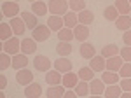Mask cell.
I'll return each mask as SVG.
<instances>
[{
  "instance_id": "603a6c76",
  "label": "cell",
  "mask_w": 131,
  "mask_h": 98,
  "mask_svg": "<svg viewBox=\"0 0 131 98\" xmlns=\"http://www.w3.org/2000/svg\"><path fill=\"white\" fill-rule=\"evenodd\" d=\"M63 19H65V26L67 28H75L77 25H79V12H73V11H68L65 16H63Z\"/></svg>"
},
{
  "instance_id": "30bf717a",
  "label": "cell",
  "mask_w": 131,
  "mask_h": 98,
  "mask_svg": "<svg viewBox=\"0 0 131 98\" xmlns=\"http://www.w3.org/2000/svg\"><path fill=\"white\" fill-rule=\"evenodd\" d=\"M21 53L30 56V54H35L37 53V40H33L31 37H25L21 39Z\"/></svg>"
},
{
  "instance_id": "e575fe53",
  "label": "cell",
  "mask_w": 131,
  "mask_h": 98,
  "mask_svg": "<svg viewBox=\"0 0 131 98\" xmlns=\"http://www.w3.org/2000/svg\"><path fill=\"white\" fill-rule=\"evenodd\" d=\"M56 51H58V56H67L72 53V42H58L56 46Z\"/></svg>"
},
{
  "instance_id": "8fae6325",
  "label": "cell",
  "mask_w": 131,
  "mask_h": 98,
  "mask_svg": "<svg viewBox=\"0 0 131 98\" xmlns=\"http://www.w3.org/2000/svg\"><path fill=\"white\" fill-rule=\"evenodd\" d=\"M46 25L49 26L51 32H60L61 28H65V19H63V16H54V14H49V18L46 21Z\"/></svg>"
},
{
  "instance_id": "4dcf8cb0",
  "label": "cell",
  "mask_w": 131,
  "mask_h": 98,
  "mask_svg": "<svg viewBox=\"0 0 131 98\" xmlns=\"http://www.w3.org/2000/svg\"><path fill=\"white\" fill-rule=\"evenodd\" d=\"M119 16H121V14H119V11H117L115 5H107V7L103 9V18L107 21H115Z\"/></svg>"
},
{
  "instance_id": "74e56055",
  "label": "cell",
  "mask_w": 131,
  "mask_h": 98,
  "mask_svg": "<svg viewBox=\"0 0 131 98\" xmlns=\"http://www.w3.org/2000/svg\"><path fill=\"white\" fill-rule=\"evenodd\" d=\"M119 75H121V79L131 77V63L124 61V65H122V67H121V70H119Z\"/></svg>"
},
{
  "instance_id": "1f68e13d",
  "label": "cell",
  "mask_w": 131,
  "mask_h": 98,
  "mask_svg": "<svg viewBox=\"0 0 131 98\" xmlns=\"http://www.w3.org/2000/svg\"><path fill=\"white\" fill-rule=\"evenodd\" d=\"M73 91L77 93V96L88 98V96L91 95V91H89V82H86V81H79V84L73 88Z\"/></svg>"
},
{
  "instance_id": "f35d334b",
  "label": "cell",
  "mask_w": 131,
  "mask_h": 98,
  "mask_svg": "<svg viewBox=\"0 0 131 98\" xmlns=\"http://www.w3.org/2000/svg\"><path fill=\"white\" fill-rule=\"evenodd\" d=\"M119 56H121L124 61L131 63V47H129V46H124V47L119 51Z\"/></svg>"
},
{
  "instance_id": "6da1fadb",
  "label": "cell",
  "mask_w": 131,
  "mask_h": 98,
  "mask_svg": "<svg viewBox=\"0 0 131 98\" xmlns=\"http://www.w3.org/2000/svg\"><path fill=\"white\" fill-rule=\"evenodd\" d=\"M47 5H49V14L54 16H65L70 11L68 0H47Z\"/></svg>"
},
{
  "instance_id": "816d5d0a",
  "label": "cell",
  "mask_w": 131,
  "mask_h": 98,
  "mask_svg": "<svg viewBox=\"0 0 131 98\" xmlns=\"http://www.w3.org/2000/svg\"><path fill=\"white\" fill-rule=\"evenodd\" d=\"M129 16H131V14H129Z\"/></svg>"
},
{
  "instance_id": "d6a6232c",
  "label": "cell",
  "mask_w": 131,
  "mask_h": 98,
  "mask_svg": "<svg viewBox=\"0 0 131 98\" xmlns=\"http://www.w3.org/2000/svg\"><path fill=\"white\" fill-rule=\"evenodd\" d=\"M77 74H79V79H81V81H86V82L93 81V79H94V75H96V72L91 68L89 65H88V67H82Z\"/></svg>"
},
{
  "instance_id": "7c38bea8",
  "label": "cell",
  "mask_w": 131,
  "mask_h": 98,
  "mask_svg": "<svg viewBox=\"0 0 131 98\" xmlns=\"http://www.w3.org/2000/svg\"><path fill=\"white\" fill-rule=\"evenodd\" d=\"M9 25L10 28H12V32H14V35L16 37H21V35H25V32H26V25H25V21L21 19L19 16L18 18H12V19H9Z\"/></svg>"
},
{
  "instance_id": "ffe728a7",
  "label": "cell",
  "mask_w": 131,
  "mask_h": 98,
  "mask_svg": "<svg viewBox=\"0 0 131 98\" xmlns=\"http://www.w3.org/2000/svg\"><path fill=\"white\" fill-rule=\"evenodd\" d=\"M12 68L16 70V72L18 70H23V68H28V56L23 54V53L12 56Z\"/></svg>"
},
{
  "instance_id": "bcb514c9",
  "label": "cell",
  "mask_w": 131,
  "mask_h": 98,
  "mask_svg": "<svg viewBox=\"0 0 131 98\" xmlns=\"http://www.w3.org/2000/svg\"><path fill=\"white\" fill-rule=\"evenodd\" d=\"M0 98H5V91H0Z\"/></svg>"
},
{
  "instance_id": "7402d4cb",
  "label": "cell",
  "mask_w": 131,
  "mask_h": 98,
  "mask_svg": "<svg viewBox=\"0 0 131 98\" xmlns=\"http://www.w3.org/2000/svg\"><path fill=\"white\" fill-rule=\"evenodd\" d=\"M73 35H75V40H79V42H86L88 37H89V26H86V25H77L75 28H73Z\"/></svg>"
},
{
  "instance_id": "d4e9b609",
  "label": "cell",
  "mask_w": 131,
  "mask_h": 98,
  "mask_svg": "<svg viewBox=\"0 0 131 98\" xmlns=\"http://www.w3.org/2000/svg\"><path fill=\"white\" fill-rule=\"evenodd\" d=\"M121 95H122L121 84H108L107 89H105V93H103L105 98H121Z\"/></svg>"
},
{
  "instance_id": "d6986e66",
  "label": "cell",
  "mask_w": 131,
  "mask_h": 98,
  "mask_svg": "<svg viewBox=\"0 0 131 98\" xmlns=\"http://www.w3.org/2000/svg\"><path fill=\"white\" fill-rule=\"evenodd\" d=\"M79 81H81V79H79V74H75V72H68V74L63 75V82H61V84H63L67 89H73L77 84H79Z\"/></svg>"
},
{
  "instance_id": "7bdbcfd3",
  "label": "cell",
  "mask_w": 131,
  "mask_h": 98,
  "mask_svg": "<svg viewBox=\"0 0 131 98\" xmlns=\"http://www.w3.org/2000/svg\"><path fill=\"white\" fill-rule=\"evenodd\" d=\"M63 98H79V96H77V93H75L73 89H67V91H65V96H63Z\"/></svg>"
},
{
  "instance_id": "f546056e",
  "label": "cell",
  "mask_w": 131,
  "mask_h": 98,
  "mask_svg": "<svg viewBox=\"0 0 131 98\" xmlns=\"http://www.w3.org/2000/svg\"><path fill=\"white\" fill-rule=\"evenodd\" d=\"M117 11H119V14L121 16H129L131 14V4L129 0H115V4H114Z\"/></svg>"
},
{
  "instance_id": "5b68a950",
  "label": "cell",
  "mask_w": 131,
  "mask_h": 98,
  "mask_svg": "<svg viewBox=\"0 0 131 98\" xmlns=\"http://www.w3.org/2000/svg\"><path fill=\"white\" fill-rule=\"evenodd\" d=\"M33 67H35V70H39V72H49L52 68V61L47 56H44V54H37L33 58Z\"/></svg>"
},
{
  "instance_id": "3957f363",
  "label": "cell",
  "mask_w": 131,
  "mask_h": 98,
  "mask_svg": "<svg viewBox=\"0 0 131 98\" xmlns=\"http://www.w3.org/2000/svg\"><path fill=\"white\" fill-rule=\"evenodd\" d=\"M2 49H4V53H7V54H10V56L19 54V53H21V39L14 35L12 39L2 42Z\"/></svg>"
},
{
  "instance_id": "d590c367",
  "label": "cell",
  "mask_w": 131,
  "mask_h": 98,
  "mask_svg": "<svg viewBox=\"0 0 131 98\" xmlns=\"http://www.w3.org/2000/svg\"><path fill=\"white\" fill-rule=\"evenodd\" d=\"M7 68H12V56L2 51V54H0V70L4 72Z\"/></svg>"
},
{
  "instance_id": "f5cc1de1",
  "label": "cell",
  "mask_w": 131,
  "mask_h": 98,
  "mask_svg": "<svg viewBox=\"0 0 131 98\" xmlns=\"http://www.w3.org/2000/svg\"><path fill=\"white\" fill-rule=\"evenodd\" d=\"M40 98H42V96H40Z\"/></svg>"
},
{
  "instance_id": "f1b7e54d",
  "label": "cell",
  "mask_w": 131,
  "mask_h": 98,
  "mask_svg": "<svg viewBox=\"0 0 131 98\" xmlns=\"http://www.w3.org/2000/svg\"><path fill=\"white\" fill-rule=\"evenodd\" d=\"M119 51H121V49L117 47L115 44H107V46L100 51V54L105 60H108V58H112V56H117V54H119Z\"/></svg>"
},
{
  "instance_id": "60d3db41",
  "label": "cell",
  "mask_w": 131,
  "mask_h": 98,
  "mask_svg": "<svg viewBox=\"0 0 131 98\" xmlns=\"http://www.w3.org/2000/svg\"><path fill=\"white\" fill-rule=\"evenodd\" d=\"M122 42H124V46H129L131 47V30H128V32H122Z\"/></svg>"
},
{
  "instance_id": "83f0119b",
  "label": "cell",
  "mask_w": 131,
  "mask_h": 98,
  "mask_svg": "<svg viewBox=\"0 0 131 98\" xmlns=\"http://www.w3.org/2000/svg\"><path fill=\"white\" fill-rule=\"evenodd\" d=\"M79 23L81 25H86V26H89L94 23V14H93V11L89 9H84L79 12Z\"/></svg>"
},
{
  "instance_id": "cb8c5ba5",
  "label": "cell",
  "mask_w": 131,
  "mask_h": 98,
  "mask_svg": "<svg viewBox=\"0 0 131 98\" xmlns=\"http://www.w3.org/2000/svg\"><path fill=\"white\" fill-rule=\"evenodd\" d=\"M122 65H124V60H122L119 54L107 60V70H110V72H119Z\"/></svg>"
},
{
  "instance_id": "e0dca14e",
  "label": "cell",
  "mask_w": 131,
  "mask_h": 98,
  "mask_svg": "<svg viewBox=\"0 0 131 98\" xmlns=\"http://www.w3.org/2000/svg\"><path fill=\"white\" fill-rule=\"evenodd\" d=\"M100 79L108 86V84H119L121 82V75L119 72H110V70H105L100 74Z\"/></svg>"
},
{
  "instance_id": "ee69618b",
  "label": "cell",
  "mask_w": 131,
  "mask_h": 98,
  "mask_svg": "<svg viewBox=\"0 0 131 98\" xmlns=\"http://www.w3.org/2000/svg\"><path fill=\"white\" fill-rule=\"evenodd\" d=\"M121 98H131V91H122Z\"/></svg>"
},
{
  "instance_id": "2e32d148",
  "label": "cell",
  "mask_w": 131,
  "mask_h": 98,
  "mask_svg": "<svg viewBox=\"0 0 131 98\" xmlns=\"http://www.w3.org/2000/svg\"><path fill=\"white\" fill-rule=\"evenodd\" d=\"M23 95L26 98H40L42 96V86L39 82H31L23 89Z\"/></svg>"
},
{
  "instance_id": "f907efd6",
  "label": "cell",
  "mask_w": 131,
  "mask_h": 98,
  "mask_svg": "<svg viewBox=\"0 0 131 98\" xmlns=\"http://www.w3.org/2000/svg\"><path fill=\"white\" fill-rule=\"evenodd\" d=\"M23 98H26V96H23Z\"/></svg>"
},
{
  "instance_id": "8992f818",
  "label": "cell",
  "mask_w": 131,
  "mask_h": 98,
  "mask_svg": "<svg viewBox=\"0 0 131 98\" xmlns=\"http://www.w3.org/2000/svg\"><path fill=\"white\" fill-rule=\"evenodd\" d=\"M19 18L23 21H25V25H26V28L30 30H35L40 23H39V16H35L31 11H21V14H19Z\"/></svg>"
},
{
  "instance_id": "4316f807",
  "label": "cell",
  "mask_w": 131,
  "mask_h": 98,
  "mask_svg": "<svg viewBox=\"0 0 131 98\" xmlns=\"http://www.w3.org/2000/svg\"><path fill=\"white\" fill-rule=\"evenodd\" d=\"M14 37V32H12V28H10L9 21H4L2 25H0V40L2 42H5V40H9Z\"/></svg>"
},
{
  "instance_id": "ac0fdd59",
  "label": "cell",
  "mask_w": 131,
  "mask_h": 98,
  "mask_svg": "<svg viewBox=\"0 0 131 98\" xmlns=\"http://www.w3.org/2000/svg\"><path fill=\"white\" fill-rule=\"evenodd\" d=\"M105 89H107V84H105L101 79L94 77L93 81H89V91H91V95H103V93H105Z\"/></svg>"
},
{
  "instance_id": "b9f144b4",
  "label": "cell",
  "mask_w": 131,
  "mask_h": 98,
  "mask_svg": "<svg viewBox=\"0 0 131 98\" xmlns=\"http://www.w3.org/2000/svg\"><path fill=\"white\" fill-rule=\"evenodd\" d=\"M5 88H7V77L0 75V91H5Z\"/></svg>"
},
{
  "instance_id": "44dd1931",
  "label": "cell",
  "mask_w": 131,
  "mask_h": 98,
  "mask_svg": "<svg viewBox=\"0 0 131 98\" xmlns=\"http://www.w3.org/2000/svg\"><path fill=\"white\" fill-rule=\"evenodd\" d=\"M65 91H67V88L63 84L49 86V88L46 89V98H63L65 96Z\"/></svg>"
},
{
  "instance_id": "c3c4849f",
  "label": "cell",
  "mask_w": 131,
  "mask_h": 98,
  "mask_svg": "<svg viewBox=\"0 0 131 98\" xmlns=\"http://www.w3.org/2000/svg\"><path fill=\"white\" fill-rule=\"evenodd\" d=\"M7 2H19V0H7Z\"/></svg>"
},
{
  "instance_id": "681fc988",
  "label": "cell",
  "mask_w": 131,
  "mask_h": 98,
  "mask_svg": "<svg viewBox=\"0 0 131 98\" xmlns=\"http://www.w3.org/2000/svg\"><path fill=\"white\" fill-rule=\"evenodd\" d=\"M129 4H131V0H129Z\"/></svg>"
},
{
  "instance_id": "4fadbf2b",
  "label": "cell",
  "mask_w": 131,
  "mask_h": 98,
  "mask_svg": "<svg viewBox=\"0 0 131 98\" xmlns=\"http://www.w3.org/2000/svg\"><path fill=\"white\" fill-rule=\"evenodd\" d=\"M46 82H47V86H58L63 82V74L58 72L56 68H51L49 72H46Z\"/></svg>"
},
{
  "instance_id": "ba28073f",
  "label": "cell",
  "mask_w": 131,
  "mask_h": 98,
  "mask_svg": "<svg viewBox=\"0 0 131 98\" xmlns=\"http://www.w3.org/2000/svg\"><path fill=\"white\" fill-rule=\"evenodd\" d=\"M79 54H81L84 60H88V61H89V60H93L96 54H98V53H96V47H94L91 42H88V40H86V42H81Z\"/></svg>"
},
{
  "instance_id": "ab89813d",
  "label": "cell",
  "mask_w": 131,
  "mask_h": 98,
  "mask_svg": "<svg viewBox=\"0 0 131 98\" xmlns=\"http://www.w3.org/2000/svg\"><path fill=\"white\" fill-rule=\"evenodd\" d=\"M121 88L122 91H131V77H126V79H121Z\"/></svg>"
},
{
  "instance_id": "f6af8a7d",
  "label": "cell",
  "mask_w": 131,
  "mask_h": 98,
  "mask_svg": "<svg viewBox=\"0 0 131 98\" xmlns=\"http://www.w3.org/2000/svg\"><path fill=\"white\" fill-rule=\"evenodd\" d=\"M88 98H105V96H103V95H89Z\"/></svg>"
},
{
  "instance_id": "836d02e7",
  "label": "cell",
  "mask_w": 131,
  "mask_h": 98,
  "mask_svg": "<svg viewBox=\"0 0 131 98\" xmlns=\"http://www.w3.org/2000/svg\"><path fill=\"white\" fill-rule=\"evenodd\" d=\"M75 39V35H73V30L72 28H61L60 32H58V40L60 42H72V40Z\"/></svg>"
},
{
  "instance_id": "7a4b0ae2",
  "label": "cell",
  "mask_w": 131,
  "mask_h": 98,
  "mask_svg": "<svg viewBox=\"0 0 131 98\" xmlns=\"http://www.w3.org/2000/svg\"><path fill=\"white\" fill-rule=\"evenodd\" d=\"M19 14V2H7V0L2 2V16H5L7 19H12V18H18Z\"/></svg>"
},
{
  "instance_id": "9a60e30c",
  "label": "cell",
  "mask_w": 131,
  "mask_h": 98,
  "mask_svg": "<svg viewBox=\"0 0 131 98\" xmlns=\"http://www.w3.org/2000/svg\"><path fill=\"white\" fill-rule=\"evenodd\" d=\"M30 11L35 14V16H47L49 14V5H47V2H44V0H39V2H33L30 5Z\"/></svg>"
},
{
  "instance_id": "52a82bcc",
  "label": "cell",
  "mask_w": 131,
  "mask_h": 98,
  "mask_svg": "<svg viewBox=\"0 0 131 98\" xmlns=\"http://www.w3.org/2000/svg\"><path fill=\"white\" fill-rule=\"evenodd\" d=\"M16 82L21 84L23 88H26L28 84L33 82V72L30 68H23V70H18L16 72Z\"/></svg>"
},
{
  "instance_id": "9c48e42d",
  "label": "cell",
  "mask_w": 131,
  "mask_h": 98,
  "mask_svg": "<svg viewBox=\"0 0 131 98\" xmlns=\"http://www.w3.org/2000/svg\"><path fill=\"white\" fill-rule=\"evenodd\" d=\"M52 68H56L58 72H61V74L65 75V74L72 72V61L67 58V56H58V60L52 63Z\"/></svg>"
},
{
  "instance_id": "5bb4252c",
  "label": "cell",
  "mask_w": 131,
  "mask_h": 98,
  "mask_svg": "<svg viewBox=\"0 0 131 98\" xmlns=\"http://www.w3.org/2000/svg\"><path fill=\"white\" fill-rule=\"evenodd\" d=\"M89 67L94 70L96 74H101V72L107 70V60L103 58L101 54H96L93 60H89Z\"/></svg>"
},
{
  "instance_id": "7dc6e473",
  "label": "cell",
  "mask_w": 131,
  "mask_h": 98,
  "mask_svg": "<svg viewBox=\"0 0 131 98\" xmlns=\"http://www.w3.org/2000/svg\"><path fill=\"white\" fill-rule=\"evenodd\" d=\"M28 2H30V4H33V2H39V0H28Z\"/></svg>"
},
{
  "instance_id": "484cf974",
  "label": "cell",
  "mask_w": 131,
  "mask_h": 98,
  "mask_svg": "<svg viewBox=\"0 0 131 98\" xmlns=\"http://www.w3.org/2000/svg\"><path fill=\"white\" fill-rule=\"evenodd\" d=\"M114 23H115V28L121 30V32L131 30V16H119Z\"/></svg>"
},
{
  "instance_id": "277c9868",
  "label": "cell",
  "mask_w": 131,
  "mask_h": 98,
  "mask_svg": "<svg viewBox=\"0 0 131 98\" xmlns=\"http://www.w3.org/2000/svg\"><path fill=\"white\" fill-rule=\"evenodd\" d=\"M51 37V30L47 25H39L35 30H31V39L37 40V42H46V40Z\"/></svg>"
},
{
  "instance_id": "8d00e7d4",
  "label": "cell",
  "mask_w": 131,
  "mask_h": 98,
  "mask_svg": "<svg viewBox=\"0 0 131 98\" xmlns=\"http://www.w3.org/2000/svg\"><path fill=\"white\" fill-rule=\"evenodd\" d=\"M68 5H70V11L81 12L86 9V0H68Z\"/></svg>"
}]
</instances>
